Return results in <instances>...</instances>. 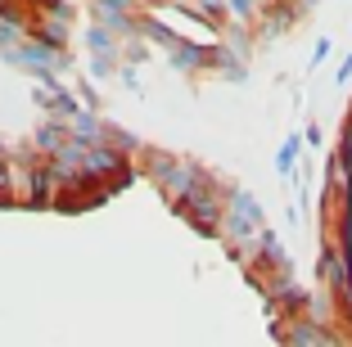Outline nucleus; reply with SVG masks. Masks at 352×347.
<instances>
[{
  "label": "nucleus",
  "mask_w": 352,
  "mask_h": 347,
  "mask_svg": "<svg viewBox=\"0 0 352 347\" xmlns=\"http://www.w3.org/2000/svg\"><path fill=\"white\" fill-rule=\"evenodd\" d=\"M172 203H176V212L186 216V221H195L199 230H217L221 212H217V203H212V194H208V185L199 181V176H195V181H190L186 190L172 199Z\"/></svg>",
  "instance_id": "f257e3e1"
},
{
  "label": "nucleus",
  "mask_w": 352,
  "mask_h": 347,
  "mask_svg": "<svg viewBox=\"0 0 352 347\" xmlns=\"http://www.w3.org/2000/svg\"><path fill=\"white\" fill-rule=\"evenodd\" d=\"M122 167V158H118L113 149H86L82 153V172L91 176V181H100V176H109V172H118Z\"/></svg>",
  "instance_id": "f03ea898"
},
{
  "label": "nucleus",
  "mask_w": 352,
  "mask_h": 347,
  "mask_svg": "<svg viewBox=\"0 0 352 347\" xmlns=\"http://www.w3.org/2000/svg\"><path fill=\"white\" fill-rule=\"evenodd\" d=\"M330 190L339 199L352 194V181H348V144H339V153L330 158Z\"/></svg>",
  "instance_id": "7ed1b4c3"
},
{
  "label": "nucleus",
  "mask_w": 352,
  "mask_h": 347,
  "mask_svg": "<svg viewBox=\"0 0 352 347\" xmlns=\"http://www.w3.org/2000/svg\"><path fill=\"white\" fill-rule=\"evenodd\" d=\"M285 338H289V343H330V334H321V329H311V325L285 329Z\"/></svg>",
  "instance_id": "20e7f679"
},
{
  "label": "nucleus",
  "mask_w": 352,
  "mask_h": 347,
  "mask_svg": "<svg viewBox=\"0 0 352 347\" xmlns=\"http://www.w3.org/2000/svg\"><path fill=\"white\" fill-rule=\"evenodd\" d=\"M36 144H41L45 153H54V149H59V144H63V131H59V126H54V122H45L41 131H36Z\"/></svg>",
  "instance_id": "39448f33"
},
{
  "label": "nucleus",
  "mask_w": 352,
  "mask_h": 347,
  "mask_svg": "<svg viewBox=\"0 0 352 347\" xmlns=\"http://www.w3.org/2000/svg\"><path fill=\"white\" fill-rule=\"evenodd\" d=\"M294 158H298V140H289L285 149H280V158H276L280 176H294V172H298V167H294Z\"/></svg>",
  "instance_id": "423d86ee"
},
{
  "label": "nucleus",
  "mask_w": 352,
  "mask_h": 347,
  "mask_svg": "<svg viewBox=\"0 0 352 347\" xmlns=\"http://www.w3.org/2000/svg\"><path fill=\"white\" fill-rule=\"evenodd\" d=\"M0 203H10V167H0Z\"/></svg>",
  "instance_id": "0eeeda50"
},
{
  "label": "nucleus",
  "mask_w": 352,
  "mask_h": 347,
  "mask_svg": "<svg viewBox=\"0 0 352 347\" xmlns=\"http://www.w3.org/2000/svg\"><path fill=\"white\" fill-rule=\"evenodd\" d=\"M91 45H95V50H104V54H109V45H113V41H109L104 32H91Z\"/></svg>",
  "instance_id": "6e6552de"
},
{
  "label": "nucleus",
  "mask_w": 352,
  "mask_h": 347,
  "mask_svg": "<svg viewBox=\"0 0 352 347\" xmlns=\"http://www.w3.org/2000/svg\"><path fill=\"white\" fill-rule=\"evenodd\" d=\"M325 54H330V41H325V36H321V41H316V54H311V63H321Z\"/></svg>",
  "instance_id": "1a4fd4ad"
},
{
  "label": "nucleus",
  "mask_w": 352,
  "mask_h": 347,
  "mask_svg": "<svg viewBox=\"0 0 352 347\" xmlns=\"http://www.w3.org/2000/svg\"><path fill=\"white\" fill-rule=\"evenodd\" d=\"M230 5H235L239 14H253V5H258V0H230Z\"/></svg>",
  "instance_id": "9d476101"
},
{
  "label": "nucleus",
  "mask_w": 352,
  "mask_h": 347,
  "mask_svg": "<svg viewBox=\"0 0 352 347\" xmlns=\"http://www.w3.org/2000/svg\"><path fill=\"white\" fill-rule=\"evenodd\" d=\"M348 77H352V54H348V63L339 68V82H348Z\"/></svg>",
  "instance_id": "9b49d317"
},
{
  "label": "nucleus",
  "mask_w": 352,
  "mask_h": 347,
  "mask_svg": "<svg viewBox=\"0 0 352 347\" xmlns=\"http://www.w3.org/2000/svg\"><path fill=\"white\" fill-rule=\"evenodd\" d=\"M41 5H59V0H41Z\"/></svg>",
  "instance_id": "f8f14e48"
}]
</instances>
